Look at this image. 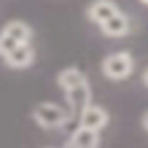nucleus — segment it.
<instances>
[{
  "instance_id": "f257e3e1",
  "label": "nucleus",
  "mask_w": 148,
  "mask_h": 148,
  "mask_svg": "<svg viewBox=\"0 0 148 148\" xmlns=\"http://www.w3.org/2000/svg\"><path fill=\"white\" fill-rule=\"evenodd\" d=\"M134 72V58L130 51H113L102 60V74L109 81H125Z\"/></svg>"
},
{
  "instance_id": "f03ea898",
  "label": "nucleus",
  "mask_w": 148,
  "mask_h": 148,
  "mask_svg": "<svg viewBox=\"0 0 148 148\" xmlns=\"http://www.w3.org/2000/svg\"><path fill=\"white\" fill-rule=\"evenodd\" d=\"M32 120L44 130H53V127H62L69 120V113L65 106H60L56 102H39L32 109Z\"/></svg>"
},
{
  "instance_id": "7ed1b4c3",
  "label": "nucleus",
  "mask_w": 148,
  "mask_h": 148,
  "mask_svg": "<svg viewBox=\"0 0 148 148\" xmlns=\"http://www.w3.org/2000/svg\"><path fill=\"white\" fill-rule=\"evenodd\" d=\"M109 125V111L99 104H88L79 111V127H86V130H104Z\"/></svg>"
},
{
  "instance_id": "20e7f679",
  "label": "nucleus",
  "mask_w": 148,
  "mask_h": 148,
  "mask_svg": "<svg viewBox=\"0 0 148 148\" xmlns=\"http://www.w3.org/2000/svg\"><path fill=\"white\" fill-rule=\"evenodd\" d=\"M2 60L12 67V69H25L35 62V49L30 44H21L14 51H9L7 56H2Z\"/></svg>"
},
{
  "instance_id": "39448f33",
  "label": "nucleus",
  "mask_w": 148,
  "mask_h": 148,
  "mask_svg": "<svg viewBox=\"0 0 148 148\" xmlns=\"http://www.w3.org/2000/svg\"><path fill=\"white\" fill-rule=\"evenodd\" d=\"M120 9H118V5L113 2V0H92L90 5H88V9H86V14H88V18L92 21V23H97V25H102L106 18H111L113 14H118Z\"/></svg>"
},
{
  "instance_id": "423d86ee",
  "label": "nucleus",
  "mask_w": 148,
  "mask_h": 148,
  "mask_svg": "<svg viewBox=\"0 0 148 148\" xmlns=\"http://www.w3.org/2000/svg\"><path fill=\"white\" fill-rule=\"evenodd\" d=\"M102 32L106 35V37H113V39H118V37H125L127 32H130V18L123 14V12H118V14H113L111 18H106L102 25Z\"/></svg>"
},
{
  "instance_id": "0eeeda50",
  "label": "nucleus",
  "mask_w": 148,
  "mask_h": 148,
  "mask_svg": "<svg viewBox=\"0 0 148 148\" xmlns=\"http://www.w3.org/2000/svg\"><path fill=\"white\" fill-rule=\"evenodd\" d=\"M56 81H58L60 90H65V92H69V90H72V88H76V86L88 83L86 74H83L79 67H65V69H60V72H58V76H56Z\"/></svg>"
},
{
  "instance_id": "6e6552de",
  "label": "nucleus",
  "mask_w": 148,
  "mask_h": 148,
  "mask_svg": "<svg viewBox=\"0 0 148 148\" xmlns=\"http://www.w3.org/2000/svg\"><path fill=\"white\" fill-rule=\"evenodd\" d=\"M97 143H99V132L76 127L67 141V148H97Z\"/></svg>"
},
{
  "instance_id": "1a4fd4ad",
  "label": "nucleus",
  "mask_w": 148,
  "mask_h": 148,
  "mask_svg": "<svg viewBox=\"0 0 148 148\" xmlns=\"http://www.w3.org/2000/svg\"><path fill=\"white\" fill-rule=\"evenodd\" d=\"M0 32L7 35L9 39H14L16 44H30V39H32V28L25 21H9V23H5V28Z\"/></svg>"
},
{
  "instance_id": "9d476101",
  "label": "nucleus",
  "mask_w": 148,
  "mask_h": 148,
  "mask_svg": "<svg viewBox=\"0 0 148 148\" xmlns=\"http://www.w3.org/2000/svg\"><path fill=\"white\" fill-rule=\"evenodd\" d=\"M65 95H67L69 109H74V111H81L83 106L90 104V86H88V83L76 86V88H72L69 92H65Z\"/></svg>"
},
{
  "instance_id": "9b49d317",
  "label": "nucleus",
  "mask_w": 148,
  "mask_h": 148,
  "mask_svg": "<svg viewBox=\"0 0 148 148\" xmlns=\"http://www.w3.org/2000/svg\"><path fill=\"white\" fill-rule=\"evenodd\" d=\"M141 125H143V130L148 132V109L143 111V116H141Z\"/></svg>"
},
{
  "instance_id": "f8f14e48",
  "label": "nucleus",
  "mask_w": 148,
  "mask_h": 148,
  "mask_svg": "<svg viewBox=\"0 0 148 148\" xmlns=\"http://www.w3.org/2000/svg\"><path fill=\"white\" fill-rule=\"evenodd\" d=\"M141 81H143V86H146V88H148V67H146V69H143V74H141Z\"/></svg>"
},
{
  "instance_id": "ddd939ff",
  "label": "nucleus",
  "mask_w": 148,
  "mask_h": 148,
  "mask_svg": "<svg viewBox=\"0 0 148 148\" xmlns=\"http://www.w3.org/2000/svg\"><path fill=\"white\" fill-rule=\"evenodd\" d=\"M139 2H141V5H148V0H139Z\"/></svg>"
}]
</instances>
